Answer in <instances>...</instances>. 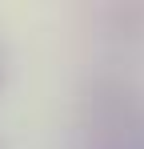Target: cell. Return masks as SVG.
I'll use <instances>...</instances> for the list:
<instances>
[{
  "instance_id": "cell-1",
  "label": "cell",
  "mask_w": 144,
  "mask_h": 149,
  "mask_svg": "<svg viewBox=\"0 0 144 149\" xmlns=\"http://www.w3.org/2000/svg\"><path fill=\"white\" fill-rule=\"evenodd\" d=\"M0 77H4V69H0Z\"/></svg>"
}]
</instances>
